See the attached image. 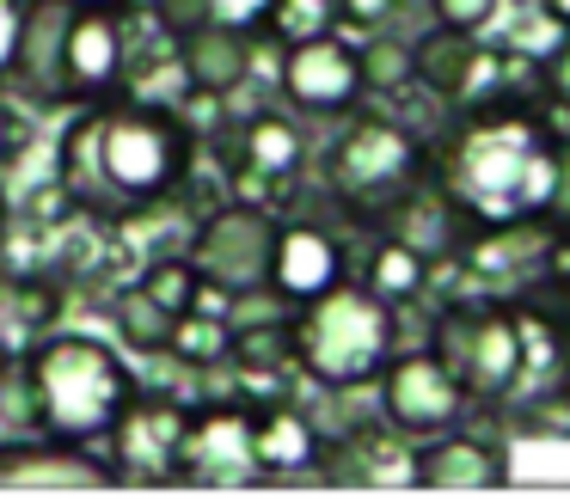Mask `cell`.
<instances>
[{"label": "cell", "instance_id": "obj_18", "mask_svg": "<svg viewBox=\"0 0 570 502\" xmlns=\"http://www.w3.org/2000/svg\"><path fill=\"white\" fill-rule=\"evenodd\" d=\"M320 447L325 429L301 398L252 404V460H258V484H295V478H320Z\"/></svg>", "mask_w": 570, "mask_h": 502}, {"label": "cell", "instance_id": "obj_23", "mask_svg": "<svg viewBox=\"0 0 570 502\" xmlns=\"http://www.w3.org/2000/svg\"><path fill=\"white\" fill-rule=\"evenodd\" d=\"M99 313L111 318V343L124 355H160L166 350V337H173V318L178 313H166L160 301H154L148 288H141L136 276H117L111 288H105V301H99Z\"/></svg>", "mask_w": 570, "mask_h": 502}, {"label": "cell", "instance_id": "obj_8", "mask_svg": "<svg viewBox=\"0 0 570 502\" xmlns=\"http://www.w3.org/2000/svg\"><path fill=\"white\" fill-rule=\"evenodd\" d=\"M276 208L246 203V196H227L222 208L190 220L185 257L197 264V276L227 282L234 294L264 288V269H271V245H276Z\"/></svg>", "mask_w": 570, "mask_h": 502}, {"label": "cell", "instance_id": "obj_32", "mask_svg": "<svg viewBox=\"0 0 570 502\" xmlns=\"http://www.w3.org/2000/svg\"><path fill=\"white\" fill-rule=\"evenodd\" d=\"M540 215L552 220V233H570V135L558 141V154H552V184H546Z\"/></svg>", "mask_w": 570, "mask_h": 502}, {"label": "cell", "instance_id": "obj_16", "mask_svg": "<svg viewBox=\"0 0 570 502\" xmlns=\"http://www.w3.org/2000/svg\"><path fill=\"white\" fill-rule=\"evenodd\" d=\"M111 460L80 441H56L38 429L0 435V490H111Z\"/></svg>", "mask_w": 570, "mask_h": 502}, {"label": "cell", "instance_id": "obj_27", "mask_svg": "<svg viewBox=\"0 0 570 502\" xmlns=\"http://www.w3.org/2000/svg\"><path fill=\"white\" fill-rule=\"evenodd\" d=\"M264 31H271L276 43L337 31V7H332V0H271V24H264Z\"/></svg>", "mask_w": 570, "mask_h": 502}, {"label": "cell", "instance_id": "obj_17", "mask_svg": "<svg viewBox=\"0 0 570 502\" xmlns=\"http://www.w3.org/2000/svg\"><path fill=\"white\" fill-rule=\"evenodd\" d=\"M411 484L423 490H497L509 484V447L479 423H454L442 435L411 441Z\"/></svg>", "mask_w": 570, "mask_h": 502}, {"label": "cell", "instance_id": "obj_22", "mask_svg": "<svg viewBox=\"0 0 570 502\" xmlns=\"http://www.w3.org/2000/svg\"><path fill=\"white\" fill-rule=\"evenodd\" d=\"M368 294H381L386 306H411V301H430V276L435 264L417 252V245L393 239V233H368L362 245V264L350 269Z\"/></svg>", "mask_w": 570, "mask_h": 502}, {"label": "cell", "instance_id": "obj_35", "mask_svg": "<svg viewBox=\"0 0 570 502\" xmlns=\"http://www.w3.org/2000/svg\"><path fill=\"white\" fill-rule=\"evenodd\" d=\"M13 31H19V0H0V73H7V56H13Z\"/></svg>", "mask_w": 570, "mask_h": 502}, {"label": "cell", "instance_id": "obj_37", "mask_svg": "<svg viewBox=\"0 0 570 502\" xmlns=\"http://www.w3.org/2000/svg\"><path fill=\"white\" fill-rule=\"evenodd\" d=\"M7 227H13V196H7V184H0V239H7Z\"/></svg>", "mask_w": 570, "mask_h": 502}, {"label": "cell", "instance_id": "obj_7", "mask_svg": "<svg viewBox=\"0 0 570 502\" xmlns=\"http://www.w3.org/2000/svg\"><path fill=\"white\" fill-rule=\"evenodd\" d=\"M141 12L117 0H75L62 31V110L68 105H105L129 92V43H136Z\"/></svg>", "mask_w": 570, "mask_h": 502}, {"label": "cell", "instance_id": "obj_36", "mask_svg": "<svg viewBox=\"0 0 570 502\" xmlns=\"http://www.w3.org/2000/svg\"><path fill=\"white\" fill-rule=\"evenodd\" d=\"M533 12H540L552 31H570V0H533Z\"/></svg>", "mask_w": 570, "mask_h": 502}, {"label": "cell", "instance_id": "obj_2", "mask_svg": "<svg viewBox=\"0 0 570 502\" xmlns=\"http://www.w3.org/2000/svg\"><path fill=\"white\" fill-rule=\"evenodd\" d=\"M19 367H26V380H31L38 435L80 441V447H99L141 386V374L129 367V355L117 350V343L92 337V331H68V325L43 331V337L19 355Z\"/></svg>", "mask_w": 570, "mask_h": 502}, {"label": "cell", "instance_id": "obj_25", "mask_svg": "<svg viewBox=\"0 0 570 502\" xmlns=\"http://www.w3.org/2000/svg\"><path fill=\"white\" fill-rule=\"evenodd\" d=\"M129 276H136L141 288H148L154 301L166 306V313H185V306H190V288H197V264H190L185 252H154V257H141Z\"/></svg>", "mask_w": 570, "mask_h": 502}, {"label": "cell", "instance_id": "obj_1", "mask_svg": "<svg viewBox=\"0 0 570 502\" xmlns=\"http://www.w3.org/2000/svg\"><path fill=\"white\" fill-rule=\"evenodd\" d=\"M558 135L546 129L540 98H472L430 129V166L479 220L533 208L552 184Z\"/></svg>", "mask_w": 570, "mask_h": 502}, {"label": "cell", "instance_id": "obj_24", "mask_svg": "<svg viewBox=\"0 0 570 502\" xmlns=\"http://www.w3.org/2000/svg\"><path fill=\"white\" fill-rule=\"evenodd\" d=\"M356 43V80H362V98H381V105H399L411 92V37L399 24L386 31H368V37H350Z\"/></svg>", "mask_w": 570, "mask_h": 502}, {"label": "cell", "instance_id": "obj_14", "mask_svg": "<svg viewBox=\"0 0 570 502\" xmlns=\"http://www.w3.org/2000/svg\"><path fill=\"white\" fill-rule=\"evenodd\" d=\"M472 208L460 203L454 190H448L442 178H435V166L423 171V178H411L399 196H386L381 208L368 215V233H393V239L417 245L430 264H442V257L460 252V239L472 233Z\"/></svg>", "mask_w": 570, "mask_h": 502}, {"label": "cell", "instance_id": "obj_15", "mask_svg": "<svg viewBox=\"0 0 570 502\" xmlns=\"http://www.w3.org/2000/svg\"><path fill=\"white\" fill-rule=\"evenodd\" d=\"M75 0H19V31L13 56H7V98L26 110H62V31Z\"/></svg>", "mask_w": 570, "mask_h": 502}, {"label": "cell", "instance_id": "obj_21", "mask_svg": "<svg viewBox=\"0 0 570 502\" xmlns=\"http://www.w3.org/2000/svg\"><path fill=\"white\" fill-rule=\"evenodd\" d=\"M472 73H479V37L448 31V24H435V19L423 24V31H411V86H417L423 98L454 110L460 98L472 92Z\"/></svg>", "mask_w": 570, "mask_h": 502}, {"label": "cell", "instance_id": "obj_11", "mask_svg": "<svg viewBox=\"0 0 570 502\" xmlns=\"http://www.w3.org/2000/svg\"><path fill=\"white\" fill-rule=\"evenodd\" d=\"M552 220L515 208V215H491L472 220V233L460 239L454 264L466 276V288H491V294H521L528 282L546 276V257H552Z\"/></svg>", "mask_w": 570, "mask_h": 502}, {"label": "cell", "instance_id": "obj_5", "mask_svg": "<svg viewBox=\"0 0 570 502\" xmlns=\"http://www.w3.org/2000/svg\"><path fill=\"white\" fill-rule=\"evenodd\" d=\"M288 331H295V367L307 386L362 392V386H374L386 355L399 350V306H386L356 276H344L320 301L295 306Z\"/></svg>", "mask_w": 570, "mask_h": 502}, {"label": "cell", "instance_id": "obj_30", "mask_svg": "<svg viewBox=\"0 0 570 502\" xmlns=\"http://www.w3.org/2000/svg\"><path fill=\"white\" fill-rule=\"evenodd\" d=\"M332 7H337V31H344V37H368V31L399 24L405 0H332Z\"/></svg>", "mask_w": 570, "mask_h": 502}, {"label": "cell", "instance_id": "obj_4", "mask_svg": "<svg viewBox=\"0 0 570 502\" xmlns=\"http://www.w3.org/2000/svg\"><path fill=\"white\" fill-rule=\"evenodd\" d=\"M442 367L460 380L472 411H497L521 392L528 380V325H521L515 294L491 288H454L448 301L430 306V331H423Z\"/></svg>", "mask_w": 570, "mask_h": 502}, {"label": "cell", "instance_id": "obj_29", "mask_svg": "<svg viewBox=\"0 0 570 502\" xmlns=\"http://www.w3.org/2000/svg\"><path fill=\"white\" fill-rule=\"evenodd\" d=\"M430 7L435 24H448V31H466V37H484L497 19H503L509 0H423Z\"/></svg>", "mask_w": 570, "mask_h": 502}, {"label": "cell", "instance_id": "obj_31", "mask_svg": "<svg viewBox=\"0 0 570 502\" xmlns=\"http://www.w3.org/2000/svg\"><path fill=\"white\" fill-rule=\"evenodd\" d=\"M31 117H38V110H26L19 98H7V86H0V171L31 147Z\"/></svg>", "mask_w": 570, "mask_h": 502}, {"label": "cell", "instance_id": "obj_6", "mask_svg": "<svg viewBox=\"0 0 570 502\" xmlns=\"http://www.w3.org/2000/svg\"><path fill=\"white\" fill-rule=\"evenodd\" d=\"M374 416L386 429H399L405 441L442 435L454 423H472V398L460 392V380L442 367V355L430 343H399L386 355V367L374 374Z\"/></svg>", "mask_w": 570, "mask_h": 502}, {"label": "cell", "instance_id": "obj_34", "mask_svg": "<svg viewBox=\"0 0 570 502\" xmlns=\"http://www.w3.org/2000/svg\"><path fill=\"white\" fill-rule=\"evenodd\" d=\"M209 19L234 24V31H264L271 24V0H203Z\"/></svg>", "mask_w": 570, "mask_h": 502}, {"label": "cell", "instance_id": "obj_33", "mask_svg": "<svg viewBox=\"0 0 570 502\" xmlns=\"http://www.w3.org/2000/svg\"><path fill=\"white\" fill-rule=\"evenodd\" d=\"M540 98L570 110V31H558V43L540 56Z\"/></svg>", "mask_w": 570, "mask_h": 502}, {"label": "cell", "instance_id": "obj_19", "mask_svg": "<svg viewBox=\"0 0 570 502\" xmlns=\"http://www.w3.org/2000/svg\"><path fill=\"white\" fill-rule=\"evenodd\" d=\"M75 306L56 269H0V362H19L43 331H56Z\"/></svg>", "mask_w": 570, "mask_h": 502}, {"label": "cell", "instance_id": "obj_12", "mask_svg": "<svg viewBox=\"0 0 570 502\" xmlns=\"http://www.w3.org/2000/svg\"><path fill=\"white\" fill-rule=\"evenodd\" d=\"M166 484H258L252 460V404L197 398L185 416V441L173 453Z\"/></svg>", "mask_w": 570, "mask_h": 502}, {"label": "cell", "instance_id": "obj_28", "mask_svg": "<svg viewBox=\"0 0 570 502\" xmlns=\"http://www.w3.org/2000/svg\"><path fill=\"white\" fill-rule=\"evenodd\" d=\"M13 215H19V220H31V227H43V233H56V227H68V220L80 215V203H75V190H68V184L50 171L43 184H31V190L19 196Z\"/></svg>", "mask_w": 570, "mask_h": 502}, {"label": "cell", "instance_id": "obj_3", "mask_svg": "<svg viewBox=\"0 0 570 502\" xmlns=\"http://www.w3.org/2000/svg\"><path fill=\"white\" fill-rule=\"evenodd\" d=\"M430 171V135L405 117V110H374L362 98L350 117L332 122V141L313 147V184L337 208L344 227L368 233V215L399 196L411 178Z\"/></svg>", "mask_w": 570, "mask_h": 502}, {"label": "cell", "instance_id": "obj_26", "mask_svg": "<svg viewBox=\"0 0 570 502\" xmlns=\"http://www.w3.org/2000/svg\"><path fill=\"white\" fill-rule=\"evenodd\" d=\"M166 350H173L178 362H190V367L227 362V318H215V313H178Z\"/></svg>", "mask_w": 570, "mask_h": 502}, {"label": "cell", "instance_id": "obj_20", "mask_svg": "<svg viewBox=\"0 0 570 502\" xmlns=\"http://www.w3.org/2000/svg\"><path fill=\"white\" fill-rule=\"evenodd\" d=\"M173 68L185 86L203 92H246L252 86V31H234L222 19H197L190 31L173 37Z\"/></svg>", "mask_w": 570, "mask_h": 502}, {"label": "cell", "instance_id": "obj_13", "mask_svg": "<svg viewBox=\"0 0 570 502\" xmlns=\"http://www.w3.org/2000/svg\"><path fill=\"white\" fill-rule=\"evenodd\" d=\"M185 416H190V398L160 392V386H136V398L124 404L111 435L99 441V453L111 460L117 484H166L173 453H178V441H185Z\"/></svg>", "mask_w": 570, "mask_h": 502}, {"label": "cell", "instance_id": "obj_9", "mask_svg": "<svg viewBox=\"0 0 570 502\" xmlns=\"http://www.w3.org/2000/svg\"><path fill=\"white\" fill-rule=\"evenodd\" d=\"M271 80H276V98H283L301 122H337L362 105L356 43H350L344 31H320V37L283 43Z\"/></svg>", "mask_w": 570, "mask_h": 502}, {"label": "cell", "instance_id": "obj_10", "mask_svg": "<svg viewBox=\"0 0 570 502\" xmlns=\"http://www.w3.org/2000/svg\"><path fill=\"white\" fill-rule=\"evenodd\" d=\"M350 269H356V257H350V233L337 227L332 215H320V208L295 215V208H288V215L276 220V245H271L264 288H271L288 313L307 306V301H320L325 288H337Z\"/></svg>", "mask_w": 570, "mask_h": 502}]
</instances>
